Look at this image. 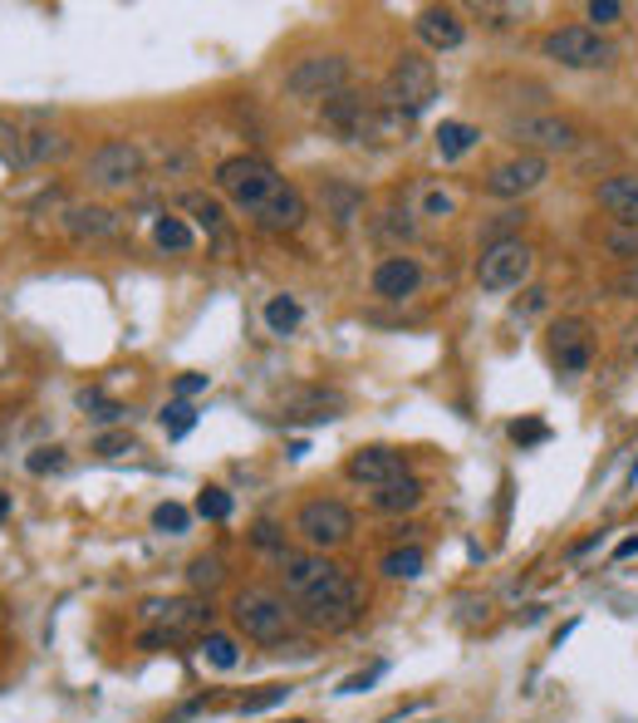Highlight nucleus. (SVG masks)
Listing matches in <instances>:
<instances>
[{
    "mask_svg": "<svg viewBox=\"0 0 638 723\" xmlns=\"http://www.w3.org/2000/svg\"><path fill=\"white\" fill-rule=\"evenodd\" d=\"M378 674H383V664H369V669H359V674H349V679H344V684H339V694H363V689H369V684H373V679H378Z\"/></svg>",
    "mask_w": 638,
    "mask_h": 723,
    "instance_id": "43",
    "label": "nucleus"
},
{
    "mask_svg": "<svg viewBox=\"0 0 638 723\" xmlns=\"http://www.w3.org/2000/svg\"><path fill=\"white\" fill-rule=\"evenodd\" d=\"M162 428H167V438H186L196 428V408L186 404V399H172V404L162 408Z\"/></svg>",
    "mask_w": 638,
    "mask_h": 723,
    "instance_id": "34",
    "label": "nucleus"
},
{
    "mask_svg": "<svg viewBox=\"0 0 638 723\" xmlns=\"http://www.w3.org/2000/svg\"><path fill=\"white\" fill-rule=\"evenodd\" d=\"M231 620L236 630L245 635V640L255 644H280V635L290 630V605L280 601V595L261 591V585H251V591H241L231 601Z\"/></svg>",
    "mask_w": 638,
    "mask_h": 723,
    "instance_id": "5",
    "label": "nucleus"
},
{
    "mask_svg": "<svg viewBox=\"0 0 638 723\" xmlns=\"http://www.w3.org/2000/svg\"><path fill=\"white\" fill-rule=\"evenodd\" d=\"M618 15H624V5H618V0H589V21H599V25H614Z\"/></svg>",
    "mask_w": 638,
    "mask_h": 723,
    "instance_id": "44",
    "label": "nucleus"
},
{
    "mask_svg": "<svg viewBox=\"0 0 638 723\" xmlns=\"http://www.w3.org/2000/svg\"><path fill=\"white\" fill-rule=\"evenodd\" d=\"M324 202H329L334 227H349V222L359 217V208H363V192L349 188V182H339V178H329L324 182Z\"/></svg>",
    "mask_w": 638,
    "mask_h": 723,
    "instance_id": "26",
    "label": "nucleus"
},
{
    "mask_svg": "<svg viewBox=\"0 0 638 723\" xmlns=\"http://www.w3.org/2000/svg\"><path fill=\"white\" fill-rule=\"evenodd\" d=\"M545 178H550L545 158H535V153H516V158H506V163L491 168L486 192H491V198H526V192H535Z\"/></svg>",
    "mask_w": 638,
    "mask_h": 723,
    "instance_id": "14",
    "label": "nucleus"
},
{
    "mask_svg": "<svg viewBox=\"0 0 638 723\" xmlns=\"http://www.w3.org/2000/svg\"><path fill=\"white\" fill-rule=\"evenodd\" d=\"M634 552H638V536H628V542H618L614 556H634Z\"/></svg>",
    "mask_w": 638,
    "mask_h": 723,
    "instance_id": "49",
    "label": "nucleus"
},
{
    "mask_svg": "<svg viewBox=\"0 0 638 723\" xmlns=\"http://www.w3.org/2000/svg\"><path fill=\"white\" fill-rule=\"evenodd\" d=\"M64 232L79 241H104L123 232V217L113 208H69L64 212Z\"/></svg>",
    "mask_w": 638,
    "mask_h": 723,
    "instance_id": "22",
    "label": "nucleus"
},
{
    "mask_svg": "<svg viewBox=\"0 0 638 723\" xmlns=\"http://www.w3.org/2000/svg\"><path fill=\"white\" fill-rule=\"evenodd\" d=\"M182 208L192 212V222L206 232V237H226V212L212 192H182Z\"/></svg>",
    "mask_w": 638,
    "mask_h": 723,
    "instance_id": "25",
    "label": "nucleus"
},
{
    "mask_svg": "<svg viewBox=\"0 0 638 723\" xmlns=\"http://www.w3.org/2000/svg\"><path fill=\"white\" fill-rule=\"evenodd\" d=\"M599 208L618 227H638V173H618V178L599 182Z\"/></svg>",
    "mask_w": 638,
    "mask_h": 723,
    "instance_id": "21",
    "label": "nucleus"
},
{
    "mask_svg": "<svg viewBox=\"0 0 638 723\" xmlns=\"http://www.w3.org/2000/svg\"><path fill=\"white\" fill-rule=\"evenodd\" d=\"M64 463H69V458H64V448H35V453H29L25 458V467H29V473H35V477H45V473H64Z\"/></svg>",
    "mask_w": 638,
    "mask_h": 723,
    "instance_id": "37",
    "label": "nucleus"
},
{
    "mask_svg": "<svg viewBox=\"0 0 638 723\" xmlns=\"http://www.w3.org/2000/svg\"><path fill=\"white\" fill-rule=\"evenodd\" d=\"M363 601H369V595H363V581H359V576L334 571L329 581L320 585V591L300 601V620L310 625V630L339 635V630H349V625L363 615Z\"/></svg>",
    "mask_w": 638,
    "mask_h": 723,
    "instance_id": "1",
    "label": "nucleus"
},
{
    "mask_svg": "<svg viewBox=\"0 0 638 723\" xmlns=\"http://www.w3.org/2000/svg\"><path fill=\"white\" fill-rule=\"evenodd\" d=\"M153 241H157L162 251H192L196 237H192V227H186L182 217H167V212H162V217L153 222Z\"/></svg>",
    "mask_w": 638,
    "mask_h": 723,
    "instance_id": "30",
    "label": "nucleus"
},
{
    "mask_svg": "<svg viewBox=\"0 0 638 723\" xmlns=\"http://www.w3.org/2000/svg\"><path fill=\"white\" fill-rule=\"evenodd\" d=\"M280 182H285L280 173H275L265 158H255V153H236V158H226L221 168H216V188H221V198H231L236 212H245V217H251Z\"/></svg>",
    "mask_w": 638,
    "mask_h": 723,
    "instance_id": "3",
    "label": "nucleus"
},
{
    "mask_svg": "<svg viewBox=\"0 0 638 723\" xmlns=\"http://www.w3.org/2000/svg\"><path fill=\"white\" fill-rule=\"evenodd\" d=\"M540 55L565 64V70H604L614 60V45L599 31H589V25H565V31H550L540 40Z\"/></svg>",
    "mask_w": 638,
    "mask_h": 723,
    "instance_id": "7",
    "label": "nucleus"
},
{
    "mask_svg": "<svg viewBox=\"0 0 638 723\" xmlns=\"http://www.w3.org/2000/svg\"><path fill=\"white\" fill-rule=\"evenodd\" d=\"M530 266H535V257H530L526 241H520V237H501V241H491V247H481L477 281H481V291L501 296V291H516L520 281L530 276Z\"/></svg>",
    "mask_w": 638,
    "mask_h": 723,
    "instance_id": "8",
    "label": "nucleus"
},
{
    "mask_svg": "<svg viewBox=\"0 0 638 723\" xmlns=\"http://www.w3.org/2000/svg\"><path fill=\"white\" fill-rule=\"evenodd\" d=\"M320 123L339 143H373V133H378V99H363V94L344 90L320 104Z\"/></svg>",
    "mask_w": 638,
    "mask_h": 723,
    "instance_id": "9",
    "label": "nucleus"
},
{
    "mask_svg": "<svg viewBox=\"0 0 638 723\" xmlns=\"http://www.w3.org/2000/svg\"><path fill=\"white\" fill-rule=\"evenodd\" d=\"M202 660L212 664V669H236V664H241V650H236L231 635L212 630V635H202Z\"/></svg>",
    "mask_w": 638,
    "mask_h": 723,
    "instance_id": "31",
    "label": "nucleus"
},
{
    "mask_svg": "<svg viewBox=\"0 0 638 723\" xmlns=\"http://www.w3.org/2000/svg\"><path fill=\"white\" fill-rule=\"evenodd\" d=\"M609 247H614L618 257H638V227H618L614 237H609Z\"/></svg>",
    "mask_w": 638,
    "mask_h": 723,
    "instance_id": "45",
    "label": "nucleus"
},
{
    "mask_svg": "<svg viewBox=\"0 0 638 723\" xmlns=\"http://www.w3.org/2000/svg\"><path fill=\"white\" fill-rule=\"evenodd\" d=\"M550 355H555L559 375H579V369H589V320L559 316L555 325H550Z\"/></svg>",
    "mask_w": 638,
    "mask_h": 723,
    "instance_id": "17",
    "label": "nucleus"
},
{
    "mask_svg": "<svg viewBox=\"0 0 638 723\" xmlns=\"http://www.w3.org/2000/svg\"><path fill=\"white\" fill-rule=\"evenodd\" d=\"M186 576H192V585H196V591H212V585L216 581H221V556H196V561H192V571H186Z\"/></svg>",
    "mask_w": 638,
    "mask_h": 723,
    "instance_id": "39",
    "label": "nucleus"
},
{
    "mask_svg": "<svg viewBox=\"0 0 638 723\" xmlns=\"http://www.w3.org/2000/svg\"><path fill=\"white\" fill-rule=\"evenodd\" d=\"M412 31H418V40L428 45V50H457V45L467 40V25H461V15L447 11V5H428V11H418Z\"/></svg>",
    "mask_w": 638,
    "mask_h": 723,
    "instance_id": "20",
    "label": "nucleus"
},
{
    "mask_svg": "<svg viewBox=\"0 0 638 723\" xmlns=\"http://www.w3.org/2000/svg\"><path fill=\"white\" fill-rule=\"evenodd\" d=\"M94 453H104V458H118V453H137V443H133V434H104L94 443Z\"/></svg>",
    "mask_w": 638,
    "mask_h": 723,
    "instance_id": "42",
    "label": "nucleus"
},
{
    "mask_svg": "<svg viewBox=\"0 0 638 723\" xmlns=\"http://www.w3.org/2000/svg\"><path fill=\"white\" fill-rule=\"evenodd\" d=\"M418 502H422L418 477H398V483H388V487H373V512H383V517H402Z\"/></svg>",
    "mask_w": 638,
    "mask_h": 723,
    "instance_id": "23",
    "label": "nucleus"
},
{
    "mask_svg": "<svg viewBox=\"0 0 638 723\" xmlns=\"http://www.w3.org/2000/svg\"><path fill=\"white\" fill-rule=\"evenodd\" d=\"M79 408H84L94 424H118V418L128 414L123 404H113V399L104 394V389H79Z\"/></svg>",
    "mask_w": 638,
    "mask_h": 723,
    "instance_id": "32",
    "label": "nucleus"
},
{
    "mask_svg": "<svg viewBox=\"0 0 638 723\" xmlns=\"http://www.w3.org/2000/svg\"><path fill=\"white\" fill-rule=\"evenodd\" d=\"M344 473H349V483H369V487H388V483H398V477H412L408 473V458H402L398 448H383V443L349 453Z\"/></svg>",
    "mask_w": 638,
    "mask_h": 723,
    "instance_id": "15",
    "label": "nucleus"
},
{
    "mask_svg": "<svg viewBox=\"0 0 638 723\" xmlns=\"http://www.w3.org/2000/svg\"><path fill=\"white\" fill-rule=\"evenodd\" d=\"M143 620L157 625L143 635L147 650H157V644L186 640V635H212V605L202 595H167V601H143Z\"/></svg>",
    "mask_w": 638,
    "mask_h": 723,
    "instance_id": "2",
    "label": "nucleus"
},
{
    "mask_svg": "<svg viewBox=\"0 0 638 723\" xmlns=\"http://www.w3.org/2000/svg\"><path fill=\"white\" fill-rule=\"evenodd\" d=\"M349 399L339 389H324V384H294V389H280V414L294 418V424H329V418L344 414Z\"/></svg>",
    "mask_w": 638,
    "mask_h": 723,
    "instance_id": "13",
    "label": "nucleus"
},
{
    "mask_svg": "<svg viewBox=\"0 0 638 723\" xmlns=\"http://www.w3.org/2000/svg\"><path fill=\"white\" fill-rule=\"evenodd\" d=\"M294 536H300L310 552L324 556L353 536V512L344 502H334V497H310V502L294 512Z\"/></svg>",
    "mask_w": 638,
    "mask_h": 723,
    "instance_id": "6",
    "label": "nucleus"
},
{
    "mask_svg": "<svg viewBox=\"0 0 638 723\" xmlns=\"http://www.w3.org/2000/svg\"><path fill=\"white\" fill-rule=\"evenodd\" d=\"M143 178V149L128 139H113L104 143V149H94V158H88V182L94 188H133V182Z\"/></svg>",
    "mask_w": 638,
    "mask_h": 723,
    "instance_id": "12",
    "label": "nucleus"
},
{
    "mask_svg": "<svg viewBox=\"0 0 638 723\" xmlns=\"http://www.w3.org/2000/svg\"><path fill=\"white\" fill-rule=\"evenodd\" d=\"M634 483H638V463H634Z\"/></svg>",
    "mask_w": 638,
    "mask_h": 723,
    "instance_id": "52",
    "label": "nucleus"
},
{
    "mask_svg": "<svg viewBox=\"0 0 638 723\" xmlns=\"http://www.w3.org/2000/svg\"><path fill=\"white\" fill-rule=\"evenodd\" d=\"M418 286H422V266L412 257H383L378 266H373V296L378 300H408V296H418Z\"/></svg>",
    "mask_w": 638,
    "mask_h": 723,
    "instance_id": "19",
    "label": "nucleus"
},
{
    "mask_svg": "<svg viewBox=\"0 0 638 723\" xmlns=\"http://www.w3.org/2000/svg\"><path fill=\"white\" fill-rule=\"evenodd\" d=\"M506 139L516 143L520 153L545 158V153H569V149H575L579 129L569 119H559V114H520V119H506Z\"/></svg>",
    "mask_w": 638,
    "mask_h": 723,
    "instance_id": "10",
    "label": "nucleus"
},
{
    "mask_svg": "<svg viewBox=\"0 0 638 723\" xmlns=\"http://www.w3.org/2000/svg\"><path fill=\"white\" fill-rule=\"evenodd\" d=\"M251 542L261 546V552H280L285 556V536H280V526H275V522H255Z\"/></svg>",
    "mask_w": 638,
    "mask_h": 723,
    "instance_id": "41",
    "label": "nucleus"
},
{
    "mask_svg": "<svg viewBox=\"0 0 638 723\" xmlns=\"http://www.w3.org/2000/svg\"><path fill=\"white\" fill-rule=\"evenodd\" d=\"M69 139L55 129H35V133H20V163H49V158H64Z\"/></svg>",
    "mask_w": 638,
    "mask_h": 723,
    "instance_id": "24",
    "label": "nucleus"
},
{
    "mask_svg": "<svg viewBox=\"0 0 638 723\" xmlns=\"http://www.w3.org/2000/svg\"><path fill=\"white\" fill-rule=\"evenodd\" d=\"M186 526H192V512H186L182 502H157V507H153V532H162V536H182Z\"/></svg>",
    "mask_w": 638,
    "mask_h": 723,
    "instance_id": "33",
    "label": "nucleus"
},
{
    "mask_svg": "<svg viewBox=\"0 0 638 723\" xmlns=\"http://www.w3.org/2000/svg\"><path fill=\"white\" fill-rule=\"evenodd\" d=\"M265 325H270V335H290L294 325H300V300L294 296H270L265 300Z\"/></svg>",
    "mask_w": 638,
    "mask_h": 723,
    "instance_id": "29",
    "label": "nucleus"
},
{
    "mask_svg": "<svg viewBox=\"0 0 638 723\" xmlns=\"http://www.w3.org/2000/svg\"><path fill=\"white\" fill-rule=\"evenodd\" d=\"M285 723H310V719H285Z\"/></svg>",
    "mask_w": 638,
    "mask_h": 723,
    "instance_id": "51",
    "label": "nucleus"
},
{
    "mask_svg": "<svg viewBox=\"0 0 638 723\" xmlns=\"http://www.w3.org/2000/svg\"><path fill=\"white\" fill-rule=\"evenodd\" d=\"M373 237H402V241H408V237H412L408 212H383L378 227H373Z\"/></svg>",
    "mask_w": 638,
    "mask_h": 723,
    "instance_id": "40",
    "label": "nucleus"
},
{
    "mask_svg": "<svg viewBox=\"0 0 638 723\" xmlns=\"http://www.w3.org/2000/svg\"><path fill=\"white\" fill-rule=\"evenodd\" d=\"M304 217H310V212H304V198H300V188H290V182H280V188H275L270 198H265L261 208L251 212V222H255L261 232H270V237H280V232H294Z\"/></svg>",
    "mask_w": 638,
    "mask_h": 723,
    "instance_id": "18",
    "label": "nucleus"
},
{
    "mask_svg": "<svg viewBox=\"0 0 638 723\" xmlns=\"http://www.w3.org/2000/svg\"><path fill=\"white\" fill-rule=\"evenodd\" d=\"M618 291H624V296H638V266H634V271H628V276H624V281H618Z\"/></svg>",
    "mask_w": 638,
    "mask_h": 723,
    "instance_id": "48",
    "label": "nucleus"
},
{
    "mask_svg": "<svg viewBox=\"0 0 638 723\" xmlns=\"http://www.w3.org/2000/svg\"><path fill=\"white\" fill-rule=\"evenodd\" d=\"M432 99H437V64L422 60V55H398L388 80H383V104L418 119Z\"/></svg>",
    "mask_w": 638,
    "mask_h": 723,
    "instance_id": "4",
    "label": "nucleus"
},
{
    "mask_svg": "<svg viewBox=\"0 0 638 723\" xmlns=\"http://www.w3.org/2000/svg\"><path fill=\"white\" fill-rule=\"evenodd\" d=\"M506 434H510V443H520V448H535V443H545V438H550V428L540 424V418H516V424H510Z\"/></svg>",
    "mask_w": 638,
    "mask_h": 723,
    "instance_id": "38",
    "label": "nucleus"
},
{
    "mask_svg": "<svg viewBox=\"0 0 638 723\" xmlns=\"http://www.w3.org/2000/svg\"><path fill=\"white\" fill-rule=\"evenodd\" d=\"M10 517V493H0V522Z\"/></svg>",
    "mask_w": 638,
    "mask_h": 723,
    "instance_id": "50",
    "label": "nucleus"
},
{
    "mask_svg": "<svg viewBox=\"0 0 638 723\" xmlns=\"http://www.w3.org/2000/svg\"><path fill=\"white\" fill-rule=\"evenodd\" d=\"M206 389V375H182L177 379V399H192V394H202Z\"/></svg>",
    "mask_w": 638,
    "mask_h": 723,
    "instance_id": "47",
    "label": "nucleus"
},
{
    "mask_svg": "<svg viewBox=\"0 0 638 723\" xmlns=\"http://www.w3.org/2000/svg\"><path fill=\"white\" fill-rule=\"evenodd\" d=\"M477 143H481V129H471V123H461V119H447V123L437 129V153H442L447 163L461 158V153H471Z\"/></svg>",
    "mask_w": 638,
    "mask_h": 723,
    "instance_id": "28",
    "label": "nucleus"
},
{
    "mask_svg": "<svg viewBox=\"0 0 638 723\" xmlns=\"http://www.w3.org/2000/svg\"><path fill=\"white\" fill-rule=\"evenodd\" d=\"M231 493L226 487H202V497H196V517H206V522H226L231 517Z\"/></svg>",
    "mask_w": 638,
    "mask_h": 723,
    "instance_id": "35",
    "label": "nucleus"
},
{
    "mask_svg": "<svg viewBox=\"0 0 638 723\" xmlns=\"http://www.w3.org/2000/svg\"><path fill=\"white\" fill-rule=\"evenodd\" d=\"M285 90L294 99H334V94L349 90V60L344 55H310V60H294V70L285 74Z\"/></svg>",
    "mask_w": 638,
    "mask_h": 723,
    "instance_id": "11",
    "label": "nucleus"
},
{
    "mask_svg": "<svg viewBox=\"0 0 638 723\" xmlns=\"http://www.w3.org/2000/svg\"><path fill=\"white\" fill-rule=\"evenodd\" d=\"M339 571V566L329 561V556L320 552H285L280 556V581H285V595H294V601H304V595H314L329 576Z\"/></svg>",
    "mask_w": 638,
    "mask_h": 723,
    "instance_id": "16",
    "label": "nucleus"
},
{
    "mask_svg": "<svg viewBox=\"0 0 638 723\" xmlns=\"http://www.w3.org/2000/svg\"><path fill=\"white\" fill-rule=\"evenodd\" d=\"M422 566H428L422 546H393V552L378 561V571L388 576V581H418V576H422Z\"/></svg>",
    "mask_w": 638,
    "mask_h": 723,
    "instance_id": "27",
    "label": "nucleus"
},
{
    "mask_svg": "<svg viewBox=\"0 0 638 723\" xmlns=\"http://www.w3.org/2000/svg\"><path fill=\"white\" fill-rule=\"evenodd\" d=\"M0 158L5 163H20V133L10 123H0Z\"/></svg>",
    "mask_w": 638,
    "mask_h": 723,
    "instance_id": "46",
    "label": "nucleus"
},
{
    "mask_svg": "<svg viewBox=\"0 0 638 723\" xmlns=\"http://www.w3.org/2000/svg\"><path fill=\"white\" fill-rule=\"evenodd\" d=\"M290 684H265V689H255V694H245V699L241 703H236V709H241V713H265V709H275V703H285V699H290Z\"/></svg>",
    "mask_w": 638,
    "mask_h": 723,
    "instance_id": "36",
    "label": "nucleus"
}]
</instances>
